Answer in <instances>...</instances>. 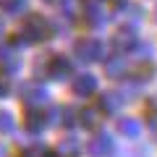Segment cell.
Returning <instances> with one entry per match:
<instances>
[{
	"label": "cell",
	"instance_id": "cell-22",
	"mask_svg": "<svg viewBox=\"0 0 157 157\" xmlns=\"http://www.w3.org/2000/svg\"><path fill=\"white\" fill-rule=\"evenodd\" d=\"M0 34H3V21H0Z\"/></svg>",
	"mask_w": 157,
	"mask_h": 157
},
{
	"label": "cell",
	"instance_id": "cell-1",
	"mask_svg": "<svg viewBox=\"0 0 157 157\" xmlns=\"http://www.w3.org/2000/svg\"><path fill=\"white\" fill-rule=\"evenodd\" d=\"M18 37H24L26 42H45V39L50 37V24L42 16H26L21 21Z\"/></svg>",
	"mask_w": 157,
	"mask_h": 157
},
{
	"label": "cell",
	"instance_id": "cell-25",
	"mask_svg": "<svg viewBox=\"0 0 157 157\" xmlns=\"http://www.w3.org/2000/svg\"><path fill=\"white\" fill-rule=\"evenodd\" d=\"M155 16H157V11H155Z\"/></svg>",
	"mask_w": 157,
	"mask_h": 157
},
{
	"label": "cell",
	"instance_id": "cell-13",
	"mask_svg": "<svg viewBox=\"0 0 157 157\" xmlns=\"http://www.w3.org/2000/svg\"><path fill=\"white\" fill-rule=\"evenodd\" d=\"M118 128H121V134H126V136H139V123L136 121H131V118H123L121 123H118Z\"/></svg>",
	"mask_w": 157,
	"mask_h": 157
},
{
	"label": "cell",
	"instance_id": "cell-2",
	"mask_svg": "<svg viewBox=\"0 0 157 157\" xmlns=\"http://www.w3.org/2000/svg\"><path fill=\"white\" fill-rule=\"evenodd\" d=\"M76 55L81 58V60H100V55H102V45L97 42V39H92V37H86V39H78L76 42Z\"/></svg>",
	"mask_w": 157,
	"mask_h": 157
},
{
	"label": "cell",
	"instance_id": "cell-18",
	"mask_svg": "<svg viewBox=\"0 0 157 157\" xmlns=\"http://www.w3.org/2000/svg\"><path fill=\"white\" fill-rule=\"evenodd\" d=\"M0 131H3V134H11L13 131V115L11 113H0Z\"/></svg>",
	"mask_w": 157,
	"mask_h": 157
},
{
	"label": "cell",
	"instance_id": "cell-9",
	"mask_svg": "<svg viewBox=\"0 0 157 157\" xmlns=\"http://www.w3.org/2000/svg\"><path fill=\"white\" fill-rule=\"evenodd\" d=\"M113 47L115 50H131V47H136V34H134V29H121V32L113 37Z\"/></svg>",
	"mask_w": 157,
	"mask_h": 157
},
{
	"label": "cell",
	"instance_id": "cell-17",
	"mask_svg": "<svg viewBox=\"0 0 157 157\" xmlns=\"http://www.w3.org/2000/svg\"><path fill=\"white\" fill-rule=\"evenodd\" d=\"M58 115H60V123L63 126H73V123H76V110H71V107H60Z\"/></svg>",
	"mask_w": 157,
	"mask_h": 157
},
{
	"label": "cell",
	"instance_id": "cell-5",
	"mask_svg": "<svg viewBox=\"0 0 157 157\" xmlns=\"http://www.w3.org/2000/svg\"><path fill=\"white\" fill-rule=\"evenodd\" d=\"M86 152H89V155H94V157L110 155V152H113V139H110L107 134H97L94 139L86 144Z\"/></svg>",
	"mask_w": 157,
	"mask_h": 157
},
{
	"label": "cell",
	"instance_id": "cell-20",
	"mask_svg": "<svg viewBox=\"0 0 157 157\" xmlns=\"http://www.w3.org/2000/svg\"><path fill=\"white\" fill-rule=\"evenodd\" d=\"M24 6V0H0V8H6V11H18Z\"/></svg>",
	"mask_w": 157,
	"mask_h": 157
},
{
	"label": "cell",
	"instance_id": "cell-10",
	"mask_svg": "<svg viewBox=\"0 0 157 157\" xmlns=\"http://www.w3.org/2000/svg\"><path fill=\"white\" fill-rule=\"evenodd\" d=\"M0 66L6 71H13L18 66V52L13 45H0Z\"/></svg>",
	"mask_w": 157,
	"mask_h": 157
},
{
	"label": "cell",
	"instance_id": "cell-12",
	"mask_svg": "<svg viewBox=\"0 0 157 157\" xmlns=\"http://www.w3.org/2000/svg\"><path fill=\"white\" fill-rule=\"evenodd\" d=\"M78 152H81L78 141H73V139H66V141H60V144H58V149H55V157H78Z\"/></svg>",
	"mask_w": 157,
	"mask_h": 157
},
{
	"label": "cell",
	"instance_id": "cell-15",
	"mask_svg": "<svg viewBox=\"0 0 157 157\" xmlns=\"http://www.w3.org/2000/svg\"><path fill=\"white\" fill-rule=\"evenodd\" d=\"M47 155H50V152H47L42 144H29V147L21 149V157H47Z\"/></svg>",
	"mask_w": 157,
	"mask_h": 157
},
{
	"label": "cell",
	"instance_id": "cell-3",
	"mask_svg": "<svg viewBox=\"0 0 157 157\" xmlns=\"http://www.w3.org/2000/svg\"><path fill=\"white\" fill-rule=\"evenodd\" d=\"M68 73H71V60H66L60 55H52L45 63V76L47 78H66Z\"/></svg>",
	"mask_w": 157,
	"mask_h": 157
},
{
	"label": "cell",
	"instance_id": "cell-11",
	"mask_svg": "<svg viewBox=\"0 0 157 157\" xmlns=\"http://www.w3.org/2000/svg\"><path fill=\"white\" fill-rule=\"evenodd\" d=\"M97 107H100L105 115H107V113H115L118 107H121V94H118V92H105V94H100Z\"/></svg>",
	"mask_w": 157,
	"mask_h": 157
},
{
	"label": "cell",
	"instance_id": "cell-7",
	"mask_svg": "<svg viewBox=\"0 0 157 157\" xmlns=\"http://www.w3.org/2000/svg\"><path fill=\"white\" fill-rule=\"evenodd\" d=\"M71 89H73L76 97H89V94H94V89H97V78L89 76V73H86V76H78L71 84Z\"/></svg>",
	"mask_w": 157,
	"mask_h": 157
},
{
	"label": "cell",
	"instance_id": "cell-4",
	"mask_svg": "<svg viewBox=\"0 0 157 157\" xmlns=\"http://www.w3.org/2000/svg\"><path fill=\"white\" fill-rule=\"evenodd\" d=\"M47 123V115L42 113V107H29L26 113H24V128L32 131V134H37V131H42Z\"/></svg>",
	"mask_w": 157,
	"mask_h": 157
},
{
	"label": "cell",
	"instance_id": "cell-16",
	"mask_svg": "<svg viewBox=\"0 0 157 157\" xmlns=\"http://www.w3.org/2000/svg\"><path fill=\"white\" fill-rule=\"evenodd\" d=\"M152 73H155V66H152V63H141V66L136 68V73H134V81H144Z\"/></svg>",
	"mask_w": 157,
	"mask_h": 157
},
{
	"label": "cell",
	"instance_id": "cell-14",
	"mask_svg": "<svg viewBox=\"0 0 157 157\" xmlns=\"http://www.w3.org/2000/svg\"><path fill=\"white\" fill-rule=\"evenodd\" d=\"M123 68H126V60H118V58L105 60V73H107V76H121Z\"/></svg>",
	"mask_w": 157,
	"mask_h": 157
},
{
	"label": "cell",
	"instance_id": "cell-19",
	"mask_svg": "<svg viewBox=\"0 0 157 157\" xmlns=\"http://www.w3.org/2000/svg\"><path fill=\"white\" fill-rule=\"evenodd\" d=\"M144 115H147V121H149V123H155V121H157V100H147Z\"/></svg>",
	"mask_w": 157,
	"mask_h": 157
},
{
	"label": "cell",
	"instance_id": "cell-21",
	"mask_svg": "<svg viewBox=\"0 0 157 157\" xmlns=\"http://www.w3.org/2000/svg\"><path fill=\"white\" fill-rule=\"evenodd\" d=\"M8 89H11V84H8V76H6V73H0V97L8 94Z\"/></svg>",
	"mask_w": 157,
	"mask_h": 157
},
{
	"label": "cell",
	"instance_id": "cell-23",
	"mask_svg": "<svg viewBox=\"0 0 157 157\" xmlns=\"http://www.w3.org/2000/svg\"><path fill=\"white\" fill-rule=\"evenodd\" d=\"M0 157H3V147H0Z\"/></svg>",
	"mask_w": 157,
	"mask_h": 157
},
{
	"label": "cell",
	"instance_id": "cell-24",
	"mask_svg": "<svg viewBox=\"0 0 157 157\" xmlns=\"http://www.w3.org/2000/svg\"><path fill=\"white\" fill-rule=\"evenodd\" d=\"M47 157H55V155H47Z\"/></svg>",
	"mask_w": 157,
	"mask_h": 157
},
{
	"label": "cell",
	"instance_id": "cell-8",
	"mask_svg": "<svg viewBox=\"0 0 157 157\" xmlns=\"http://www.w3.org/2000/svg\"><path fill=\"white\" fill-rule=\"evenodd\" d=\"M102 115H105V113H102L100 107H84V110L78 113V123L84 126V128H97V126L102 123Z\"/></svg>",
	"mask_w": 157,
	"mask_h": 157
},
{
	"label": "cell",
	"instance_id": "cell-6",
	"mask_svg": "<svg viewBox=\"0 0 157 157\" xmlns=\"http://www.w3.org/2000/svg\"><path fill=\"white\" fill-rule=\"evenodd\" d=\"M21 100L26 102V105H39V102L45 100V89L39 84H34V81H26V84H21Z\"/></svg>",
	"mask_w": 157,
	"mask_h": 157
}]
</instances>
